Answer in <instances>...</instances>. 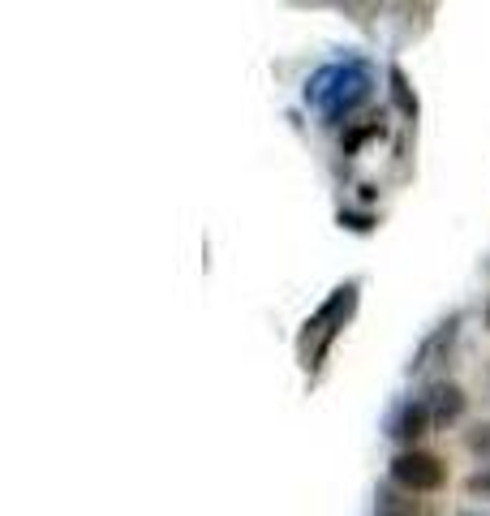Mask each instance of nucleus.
Wrapping results in <instances>:
<instances>
[{
	"instance_id": "obj_3",
	"label": "nucleus",
	"mask_w": 490,
	"mask_h": 516,
	"mask_svg": "<svg viewBox=\"0 0 490 516\" xmlns=\"http://www.w3.org/2000/svg\"><path fill=\"white\" fill-rule=\"evenodd\" d=\"M426 405L435 413V422H456L465 409V396H460V387H435V400H426Z\"/></svg>"
},
{
	"instance_id": "obj_2",
	"label": "nucleus",
	"mask_w": 490,
	"mask_h": 516,
	"mask_svg": "<svg viewBox=\"0 0 490 516\" xmlns=\"http://www.w3.org/2000/svg\"><path fill=\"white\" fill-rule=\"evenodd\" d=\"M435 422V413H430L426 400H417V405H409L405 413H400V422H396V435L400 439H417V435H426V426Z\"/></svg>"
},
{
	"instance_id": "obj_1",
	"label": "nucleus",
	"mask_w": 490,
	"mask_h": 516,
	"mask_svg": "<svg viewBox=\"0 0 490 516\" xmlns=\"http://www.w3.org/2000/svg\"><path fill=\"white\" fill-rule=\"evenodd\" d=\"M392 478L405 486V491L426 495V491H439L443 486V465H439V456H430V452H400L392 461Z\"/></svg>"
},
{
	"instance_id": "obj_4",
	"label": "nucleus",
	"mask_w": 490,
	"mask_h": 516,
	"mask_svg": "<svg viewBox=\"0 0 490 516\" xmlns=\"http://www.w3.org/2000/svg\"><path fill=\"white\" fill-rule=\"evenodd\" d=\"M392 91H396V99H400V108H405V112H417V99L409 95L405 74H400V69H392Z\"/></svg>"
},
{
	"instance_id": "obj_6",
	"label": "nucleus",
	"mask_w": 490,
	"mask_h": 516,
	"mask_svg": "<svg viewBox=\"0 0 490 516\" xmlns=\"http://www.w3.org/2000/svg\"><path fill=\"white\" fill-rule=\"evenodd\" d=\"M486 323H490V314H486Z\"/></svg>"
},
{
	"instance_id": "obj_5",
	"label": "nucleus",
	"mask_w": 490,
	"mask_h": 516,
	"mask_svg": "<svg viewBox=\"0 0 490 516\" xmlns=\"http://www.w3.org/2000/svg\"><path fill=\"white\" fill-rule=\"evenodd\" d=\"M340 224H349V228H357V233H366V228H370V215H353V211H340Z\"/></svg>"
}]
</instances>
